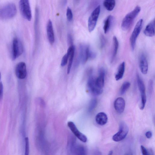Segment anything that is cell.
<instances>
[{"label": "cell", "instance_id": "6da1fadb", "mask_svg": "<svg viewBox=\"0 0 155 155\" xmlns=\"http://www.w3.org/2000/svg\"><path fill=\"white\" fill-rule=\"evenodd\" d=\"M140 11V8L139 6H137L133 11L126 15L123 19L121 24V28L123 31H128L131 28L135 18L137 16Z\"/></svg>", "mask_w": 155, "mask_h": 155}, {"label": "cell", "instance_id": "7a4b0ae2", "mask_svg": "<svg viewBox=\"0 0 155 155\" xmlns=\"http://www.w3.org/2000/svg\"><path fill=\"white\" fill-rule=\"evenodd\" d=\"M17 9L13 3L8 4L0 8V19L7 20L12 19L16 15Z\"/></svg>", "mask_w": 155, "mask_h": 155}, {"label": "cell", "instance_id": "3957f363", "mask_svg": "<svg viewBox=\"0 0 155 155\" xmlns=\"http://www.w3.org/2000/svg\"><path fill=\"white\" fill-rule=\"evenodd\" d=\"M19 8L23 17L29 21H31L32 14L29 0H20Z\"/></svg>", "mask_w": 155, "mask_h": 155}, {"label": "cell", "instance_id": "277c9868", "mask_svg": "<svg viewBox=\"0 0 155 155\" xmlns=\"http://www.w3.org/2000/svg\"><path fill=\"white\" fill-rule=\"evenodd\" d=\"M143 23V20L140 19L137 23L130 37L131 47L132 51L134 50L136 41L141 30Z\"/></svg>", "mask_w": 155, "mask_h": 155}, {"label": "cell", "instance_id": "5b68a950", "mask_svg": "<svg viewBox=\"0 0 155 155\" xmlns=\"http://www.w3.org/2000/svg\"><path fill=\"white\" fill-rule=\"evenodd\" d=\"M101 7L98 6L92 12L88 20V29L90 32H92L95 29L100 12Z\"/></svg>", "mask_w": 155, "mask_h": 155}, {"label": "cell", "instance_id": "8992f818", "mask_svg": "<svg viewBox=\"0 0 155 155\" xmlns=\"http://www.w3.org/2000/svg\"><path fill=\"white\" fill-rule=\"evenodd\" d=\"M129 128L126 124L124 122H121L119 126V131L112 137L113 140L116 142L121 141L124 139L127 135Z\"/></svg>", "mask_w": 155, "mask_h": 155}, {"label": "cell", "instance_id": "52a82bcc", "mask_svg": "<svg viewBox=\"0 0 155 155\" xmlns=\"http://www.w3.org/2000/svg\"><path fill=\"white\" fill-rule=\"evenodd\" d=\"M23 52V47L21 42L18 38H15L12 44V59L16 60L22 54Z\"/></svg>", "mask_w": 155, "mask_h": 155}, {"label": "cell", "instance_id": "ba28073f", "mask_svg": "<svg viewBox=\"0 0 155 155\" xmlns=\"http://www.w3.org/2000/svg\"><path fill=\"white\" fill-rule=\"evenodd\" d=\"M95 78L93 76H90L88 80L87 87L89 92L93 95L98 96L103 92V89L98 88L95 83Z\"/></svg>", "mask_w": 155, "mask_h": 155}, {"label": "cell", "instance_id": "9c48e42d", "mask_svg": "<svg viewBox=\"0 0 155 155\" xmlns=\"http://www.w3.org/2000/svg\"><path fill=\"white\" fill-rule=\"evenodd\" d=\"M137 79L138 88L141 94V103L140 108L141 110H143L144 108L147 100L144 82L138 74H137Z\"/></svg>", "mask_w": 155, "mask_h": 155}, {"label": "cell", "instance_id": "30bf717a", "mask_svg": "<svg viewBox=\"0 0 155 155\" xmlns=\"http://www.w3.org/2000/svg\"><path fill=\"white\" fill-rule=\"evenodd\" d=\"M68 126L75 136L82 142L86 143L87 141L86 136L78 130L75 124L72 121H69Z\"/></svg>", "mask_w": 155, "mask_h": 155}, {"label": "cell", "instance_id": "8fae6325", "mask_svg": "<svg viewBox=\"0 0 155 155\" xmlns=\"http://www.w3.org/2000/svg\"><path fill=\"white\" fill-rule=\"evenodd\" d=\"M15 74L17 77L20 79H24L27 75L26 64L23 62L18 63L15 68Z\"/></svg>", "mask_w": 155, "mask_h": 155}, {"label": "cell", "instance_id": "7c38bea8", "mask_svg": "<svg viewBox=\"0 0 155 155\" xmlns=\"http://www.w3.org/2000/svg\"><path fill=\"white\" fill-rule=\"evenodd\" d=\"M90 50L89 46L85 45H81L80 57L81 62L83 64H85L89 59Z\"/></svg>", "mask_w": 155, "mask_h": 155}, {"label": "cell", "instance_id": "4fadbf2b", "mask_svg": "<svg viewBox=\"0 0 155 155\" xmlns=\"http://www.w3.org/2000/svg\"><path fill=\"white\" fill-rule=\"evenodd\" d=\"M106 71L103 68H101L98 70V77L95 79V83L98 87L103 89L105 84Z\"/></svg>", "mask_w": 155, "mask_h": 155}, {"label": "cell", "instance_id": "5bb4252c", "mask_svg": "<svg viewBox=\"0 0 155 155\" xmlns=\"http://www.w3.org/2000/svg\"><path fill=\"white\" fill-rule=\"evenodd\" d=\"M139 65L141 73L144 75L146 74L148 70V64L147 58L143 53L140 56Z\"/></svg>", "mask_w": 155, "mask_h": 155}, {"label": "cell", "instance_id": "9a60e30c", "mask_svg": "<svg viewBox=\"0 0 155 155\" xmlns=\"http://www.w3.org/2000/svg\"><path fill=\"white\" fill-rule=\"evenodd\" d=\"M125 104V101L123 98H117L114 103V108L117 112L119 114L122 113L124 110Z\"/></svg>", "mask_w": 155, "mask_h": 155}, {"label": "cell", "instance_id": "2e32d148", "mask_svg": "<svg viewBox=\"0 0 155 155\" xmlns=\"http://www.w3.org/2000/svg\"><path fill=\"white\" fill-rule=\"evenodd\" d=\"M47 30L49 42L51 44L53 45L55 41V37L52 23L50 20L48 22Z\"/></svg>", "mask_w": 155, "mask_h": 155}, {"label": "cell", "instance_id": "e0dca14e", "mask_svg": "<svg viewBox=\"0 0 155 155\" xmlns=\"http://www.w3.org/2000/svg\"><path fill=\"white\" fill-rule=\"evenodd\" d=\"M144 34L146 36L152 37L154 36L155 20H153L146 26L144 31Z\"/></svg>", "mask_w": 155, "mask_h": 155}, {"label": "cell", "instance_id": "ac0fdd59", "mask_svg": "<svg viewBox=\"0 0 155 155\" xmlns=\"http://www.w3.org/2000/svg\"><path fill=\"white\" fill-rule=\"evenodd\" d=\"M108 120V118L106 114L103 112L98 113L95 117V121L97 124L100 125H103L106 124Z\"/></svg>", "mask_w": 155, "mask_h": 155}, {"label": "cell", "instance_id": "d6986e66", "mask_svg": "<svg viewBox=\"0 0 155 155\" xmlns=\"http://www.w3.org/2000/svg\"><path fill=\"white\" fill-rule=\"evenodd\" d=\"M125 64L124 62L121 63L119 66L115 78L116 81L121 79L124 74L125 70Z\"/></svg>", "mask_w": 155, "mask_h": 155}, {"label": "cell", "instance_id": "ffe728a7", "mask_svg": "<svg viewBox=\"0 0 155 155\" xmlns=\"http://www.w3.org/2000/svg\"><path fill=\"white\" fill-rule=\"evenodd\" d=\"M119 47V43L117 38L115 36L113 38V50L111 62L112 63L115 60L117 54Z\"/></svg>", "mask_w": 155, "mask_h": 155}, {"label": "cell", "instance_id": "44dd1931", "mask_svg": "<svg viewBox=\"0 0 155 155\" xmlns=\"http://www.w3.org/2000/svg\"><path fill=\"white\" fill-rule=\"evenodd\" d=\"M113 21V17L109 15L105 20L103 26V30L105 34H106L109 30L112 23Z\"/></svg>", "mask_w": 155, "mask_h": 155}, {"label": "cell", "instance_id": "7402d4cb", "mask_svg": "<svg viewBox=\"0 0 155 155\" xmlns=\"http://www.w3.org/2000/svg\"><path fill=\"white\" fill-rule=\"evenodd\" d=\"M115 0H104L103 5L105 8L109 11H111L115 6Z\"/></svg>", "mask_w": 155, "mask_h": 155}, {"label": "cell", "instance_id": "603a6c76", "mask_svg": "<svg viewBox=\"0 0 155 155\" xmlns=\"http://www.w3.org/2000/svg\"><path fill=\"white\" fill-rule=\"evenodd\" d=\"M130 83L127 81L124 82L122 84L120 90L121 95H123L126 92L130 86Z\"/></svg>", "mask_w": 155, "mask_h": 155}, {"label": "cell", "instance_id": "cb8c5ba5", "mask_svg": "<svg viewBox=\"0 0 155 155\" xmlns=\"http://www.w3.org/2000/svg\"><path fill=\"white\" fill-rule=\"evenodd\" d=\"M75 52V50L73 51L69 57V63L67 68V74H68L69 73L71 70L74 57Z\"/></svg>", "mask_w": 155, "mask_h": 155}, {"label": "cell", "instance_id": "d4e9b609", "mask_svg": "<svg viewBox=\"0 0 155 155\" xmlns=\"http://www.w3.org/2000/svg\"><path fill=\"white\" fill-rule=\"evenodd\" d=\"M97 104V100L96 99H93L90 102L88 108L89 111L91 112L93 111L96 107Z\"/></svg>", "mask_w": 155, "mask_h": 155}, {"label": "cell", "instance_id": "484cf974", "mask_svg": "<svg viewBox=\"0 0 155 155\" xmlns=\"http://www.w3.org/2000/svg\"><path fill=\"white\" fill-rule=\"evenodd\" d=\"M74 148L75 149V151L76 153H78V154L85 155L86 154V150L83 146H77Z\"/></svg>", "mask_w": 155, "mask_h": 155}, {"label": "cell", "instance_id": "4316f807", "mask_svg": "<svg viewBox=\"0 0 155 155\" xmlns=\"http://www.w3.org/2000/svg\"><path fill=\"white\" fill-rule=\"evenodd\" d=\"M66 17L68 21L69 22L71 21L73 18V15L72 11L71 9L68 7L66 12Z\"/></svg>", "mask_w": 155, "mask_h": 155}, {"label": "cell", "instance_id": "83f0119b", "mask_svg": "<svg viewBox=\"0 0 155 155\" xmlns=\"http://www.w3.org/2000/svg\"><path fill=\"white\" fill-rule=\"evenodd\" d=\"M106 40L105 37L101 35L100 37V47L101 48H103L106 44Z\"/></svg>", "mask_w": 155, "mask_h": 155}, {"label": "cell", "instance_id": "f1b7e54d", "mask_svg": "<svg viewBox=\"0 0 155 155\" xmlns=\"http://www.w3.org/2000/svg\"><path fill=\"white\" fill-rule=\"evenodd\" d=\"M25 154L28 155L29 153V142L28 137L25 138Z\"/></svg>", "mask_w": 155, "mask_h": 155}, {"label": "cell", "instance_id": "f546056e", "mask_svg": "<svg viewBox=\"0 0 155 155\" xmlns=\"http://www.w3.org/2000/svg\"><path fill=\"white\" fill-rule=\"evenodd\" d=\"M68 58H69L67 54L63 56L61 63V66H64L67 64Z\"/></svg>", "mask_w": 155, "mask_h": 155}, {"label": "cell", "instance_id": "4dcf8cb0", "mask_svg": "<svg viewBox=\"0 0 155 155\" xmlns=\"http://www.w3.org/2000/svg\"><path fill=\"white\" fill-rule=\"evenodd\" d=\"M141 149L143 155H148L149 154V153L148 150L144 146L142 145L141 146Z\"/></svg>", "mask_w": 155, "mask_h": 155}, {"label": "cell", "instance_id": "1f68e13d", "mask_svg": "<svg viewBox=\"0 0 155 155\" xmlns=\"http://www.w3.org/2000/svg\"><path fill=\"white\" fill-rule=\"evenodd\" d=\"M3 87L2 83H0V99L2 98L3 95Z\"/></svg>", "mask_w": 155, "mask_h": 155}, {"label": "cell", "instance_id": "d6a6232c", "mask_svg": "<svg viewBox=\"0 0 155 155\" xmlns=\"http://www.w3.org/2000/svg\"><path fill=\"white\" fill-rule=\"evenodd\" d=\"M145 136L147 138L150 139L152 137V132L151 131H147L145 133Z\"/></svg>", "mask_w": 155, "mask_h": 155}, {"label": "cell", "instance_id": "836d02e7", "mask_svg": "<svg viewBox=\"0 0 155 155\" xmlns=\"http://www.w3.org/2000/svg\"><path fill=\"white\" fill-rule=\"evenodd\" d=\"M72 39V38L71 35L69 34L68 35V41H69L68 42L69 44H71V46L73 45L72 44L73 43Z\"/></svg>", "mask_w": 155, "mask_h": 155}, {"label": "cell", "instance_id": "e575fe53", "mask_svg": "<svg viewBox=\"0 0 155 155\" xmlns=\"http://www.w3.org/2000/svg\"><path fill=\"white\" fill-rule=\"evenodd\" d=\"M113 153V151L112 150H111L109 151V153H108V155H112V154Z\"/></svg>", "mask_w": 155, "mask_h": 155}, {"label": "cell", "instance_id": "d590c367", "mask_svg": "<svg viewBox=\"0 0 155 155\" xmlns=\"http://www.w3.org/2000/svg\"><path fill=\"white\" fill-rule=\"evenodd\" d=\"M1 73H0V81H1Z\"/></svg>", "mask_w": 155, "mask_h": 155}, {"label": "cell", "instance_id": "8d00e7d4", "mask_svg": "<svg viewBox=\"0 0 155 155\" xmlns=\"http://www.w3.org/2000/svg\"><path fill=\"white\" fill-rule=\"evenodd\" d=\"M77 1H79V0H77Z\"/></svg>", "mask_w": 155, "mask_h": 155}]
</instances>
